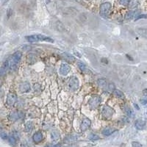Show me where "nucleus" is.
Wrapping results in <instances>:
<instances>
[{
    "label": "nucleus",
    "instance_id": "obj_15",
    "mask_svg": "<svg viewBox=\"0 0 147 147\" xmlns=\"http://www.w3.org/2000/svg\"><path fill=\"white\" fill-rule=\"evenodd\" d=\"M20 90L22 92H24V93H26V92H28L30 90V85L29 83L25 82L23 83L20 85Z\"/></svg>",
    "mask_w": 147,
    "mask_h": 147
},
{
    "label": "nucleus",
    "instance_id": "obj_30",
    "mask_svg": "<svg viewBox=\"0 0 147 147\" xmlns=\"http://www.w3.org/2000/svg\"><path fill=\"white\" fill-rule=\"evenodd\" d=\"M1 138L4 140H6L7 138V135L5 132H2L1 133Z\"/></svg>",
    "mask_w": 147,
    "mask_h": 147
},
{
    "label": "nucleus",
    "instance_id": "obj_14",
    "mask_svg": "<svg viewBox=\"0 0 147 147\" xmlns=\"http://www.w3.org/2000/svg\"><path fill=\"white\" fill-rule=\"evenodd\" d=\"M43 140V134L41 132H37L33 135V140L35 143H39Z\"/></svg>",
    "mask_w": 147,
    "mask_h": 147
},
{
    "label": "nucleus",
    "instance_id": "obj_11",
    "mask_svg": "<svg viewBox=\"0 0 147 147\" xmlns=\"http://www.w3.org/2000/svg\"><path fill=\"white\" fill-rule=\"evenodd\" d=\"M10 67V62L9 60H6L3 63V64L2 65V67H1V75H3L5 73H6V71L8 70V68Z\"/></svg>",
    "mask_w": 147,
    "mask_h": 147
},
{
    "label": "nucleus",
    "instance_id": "obj_17",
    "mask_svg": "<svg viewBox=\"0 0 147 147\" xmlns=\"http://www.w3.org/2000/svg\"><path fill=\"white\" fill-rule=\"evenodd\" d=\"M113 94H114L115 96H117L118 98H121V99L124 98V94L122 93L121 90H115L113 91Z\"/></svg>",
    "mask_w": 147,
    "mask_h": 147
},
{
    "label": "nucleus",
    "instance_id": "obj_7",
    "mask_svg": "<svg viewBox=\"0 0 147 147\" xmlns=\"http://www.w3.org/2000/svg\"><path fill=\"white\" fill-rule=\"evenodd\" d=\"M17 100V96L15 93H10L7 96V104L10 107H12L15 104Z\"/></svg>",
    "mask_w": 147,
    "mask_h": 147
},
{
    "label": "nucleus",
    "instance_id": "obj_13",
    "mask_svg": "<svg viewBox=\"0 0 147 147\" xmlns=\"http://www.w3.org/2000/svg\"><path fill=\"white\" fill-rule=\"evenodd\" d=\"M135 127L139 130H143V128L146 126V121L143 120H137L135 123Z\"/></svg>",
    "mask_w": 147,
    "mask_h": 147
},
{
    "label": "nucleus",
    "instance_id": "obj_28",
    "mask_svg": "<svg viewBox=\"0 0 147 147\" xmlns=\"http://www.w3.org/2000/svg\"><path fill=\"white\" fill-rule=\"evenodd\" d=\"M147 18V15H140L136 16L135 20L140 19V18Z\"/></svg>",
    "mask_w": 147,
    "mask_h": 147
},
{
    "label": "nucleus",
    "instance_id": "obj_5",
    "mask_svg": "<svg viewBox=\"0 0 147 147\" xmlns=\"http://www.w3.org/2000/svg\"><path fill=\"white\" fill-rule=\"evenodd\" d=\"M101 97L99 96L95 95L93 96L89 100V105L91 108H96L97 107L99 104L101 103Z\"/></svg>",
    "mask_w": 147,
    "mask_h": 147
},
{
    "label": "nucleus",
    "instance_id": "obj_29",
    "mask_svg": "<svg viewBox=\"0 0 147 147\" xmlns=\"http://www.w3.org/2000/svg\"><path fill=\"white\" fill-rule=\"evenodd\" d=\"M138 4V2H130V4H129V6H130V7H136V5Z\"/></svg>",
    "mask_w": 147,
    "mask_h": 147
},
{
    "label": "nucleus",
    "instance_id": "obj_25",
    "mask_svg": "<svg viewBox=\"0 0 147 147\" xmlns=\"http://www.w3.org/2000/svg\"><path fill=\"white\" fill-rule=\"evenodd\" d=\"M65 56L66 57V58L68 59V60H69L70 61L71 60V61H74V58L72 55H70V54H67V53H65Z\"/></svg>",
    "mask_w": 147,
    "mask_h": 147
},
{
    "label": "nucleus",
    "instance_id": "obj_34",
    "mask_svg": "<svg viewBox=\"0 0 147 147\" xmlns=\"http://www.w3.org/2000/svg\"><path fill=\"white\" fill-rule=\"evenodd\" d=\"M52 147H60V144H56V145L53 146Z\"/></svg>",
    "mask_w": 147,
    "mask_h": 147
},
{
    "label": "nucleus",
    "instance_id": "obj_8",
    "mask_svg": "<svg viewBox=\"0 0 147 147\" xmlns=\"http://www.w3.org/2000/svg\"><path fill=\"white\" fill-rule=\"evenodd\" d=\"M71 68L70 66L66 63H62L60 67V74L63 76H66L70 72Z\"/></svg>",
    "mask_w": 147,
    "mask_h": 147
},
{
    "label": "nucleus",
    "instance_id": "obj_26",
    "mask_svg": "<svg viewBox=\"0 0 147 147\" xmlns=\"http://www.w3.org/2000/svg\"><path fill=\"white\" fill-rule=\"evenodd\" d=\"M132 147H142V145L139 142H137V141H133L132 143Z\"/></svg>",
    "mask_w": 147,
    "mask_h": 147
},
{
    "label": "nucleus",
    "instance_id": "obj_16",
    "mask_svg": "<svg viewBox=\"0 0 147 147\" xmlns=\"http://www.w3.org/2000/svg\"><path fill=\"white\" fill-rule=\"evenodd\" d=\"M77 139V136L74 135H70L68 136H67L65 139V142L67 143H71L73 142H75V140Z\"/></svg>",
    "mask_w": 147,
    "mask_h": 147
},
{
    "label": "nucleus",
    "instance_id": "obj_12",
    "mask_svg": "<svg viewBox=\"0 0 147 147\" xmlns=\"http://www.w3.org/2000/svg\"><path fill=\"white\" fill-rule=\"evenodd\" d=\"M116 130L113 128H111V127H107L105 129H104L103 131H102V135H104V136H109L110 135H112L114 132H116Z\"/></svg>",
    "mask_w": 147,
    "mask_h": 147
},
{
    "label": "nucleus",
    "instance_id": "obj_36",
    "mask_svg": "<svg viewBox=\"0 0 147 147\" xmlns=\"http://www.w3.org/2000/svg\"><path fill=\"white\" fill-rule=\"evenodd\" d=\"M46 147H49V146H46Z\"/></svg>",
    "mask_w": 147,
    "mask_h": 147
},
{
    "label": "nucleus",
    "instance_id": "obj_23",
    "mask_svg": "<svg viewBox=\"0 0 147 147\" xmlns=\"http://www.w3.org/2000/svg\"><path fill=\"white\" fill-rule=\"evenodd\" d=\"M77 66H78V68L82 71H84L85 70V63H83L82 62H78L77 63Z\"/></svg>",
    "mask_w": 147,
    "mask_h": 147
},
{
    "label": "nucleus",
    "instance_id": "obj_21",
    "mask_svg": "<svg viewBox=\"0 0 147 147\" xmlns=\"http://www.w3.org/2000/svg\"><path fill=\"white\" fill-rule=\"evenodd\" d=\"M32 123L29 122V121H28V122L25 124V131L27 132H30V131L32 130Z\"/></svg>",
    "mask_w": 147,
    "mask_h": 147
},
{
    "label": "nucleus",
    "instance_id": "obj_3",
    "mask_svg": "<svg viewBox=\"0 0 147 147\" xmlns=\"http://www.w3.org/2000/svg\"><path fill=\"white\" fill-rule=\"evenodd\" d=\"M111 9V4L110 2H104L100 5V14L104 18H107Z\"/></svg>",
    "mask_w": 147,
    "mask_h": 147
},
{
    "label": "nucleus",
    "instance_id": "obj_10",
    "mask_svg": "<svg viewBox=\"0 0 147 147\" xmlns=\"http://www.w3.org/2000/svg\"><path fill=\"white\" fill-rule=\"evenodd\" d=\"M90 119L85 118L82 120V124L80 125V130L82 132H84V131H86L90 127Z\"/></svg>",
    "mask_w": 147,
    "mask_h": 147
},
{
    "label": "nucleus",
    "instance_id": "obj_18",
    "mask_svg": "<svg viewBox=\"0 0 147 147\" xmlns=\"http://www.w3.org/2000/svg\"><path fill=\"white\" fill-rule=\"evenodd\" d=\"M90 140H99L100 138H99V135H96V134H94V133H91V134H90V135H89V138H88Z\"/></svg>",
    "mask_w": 147,
    "mask_h": 147
},
{
    "label": "nucleus",
    "instance_id": "obj_2",
    "mask_svg": "<svg viewBox=\"0 0 147 147\" xmlns=\"http://www.w3.org/2000/svg\"><path fill=\"white\" fill-rule=\"evenodd\" d=\"M22 54L21 51H16L13 54V56L11 57L10 60H9L11 68L13 69V68H15L18 63L20 61V60L22 58Z\"/></svg>",
    "mask_w": 147,
    "mask_h": 147
},
{
    "label": "nucleus",
    "instance_id": "obj_4",
    "mask_svg": "<svg viewBox=\"0 0 147 147\" xmlns=\"http://www.w3.org/2000/svg\"><path fill=\"white\" fill-rule=\"evenodd\" d=\"M102 116H103L104 118H105L107 119H110V118H111L112 116H113L114 110L110 107H109L107 105H105V106H104L102 107Z\"/></svg>",
    "mask_w": 147,
    "mask_h": 147
},
{
    "label": "nucleus",
    "instance_id": "obj_33",
    "mask_svg": "<svg viewBox=\"0 0 147 147\" xmlns=\"http://www.w3.org/2000/svg\"><path fill=\"white\" fill-rule=\"evenodd\" d=\"M104 59H105V58H102V63H108L107 60V59L104 60Z\"/></svg>",
    "mask_w": 147,
    "mask_h": 147
},
{
    "label": "nucleus",
    "instance_id": "obj_27",
    "mask_svg": "<svg viewBox=\"0 0 147 147\" xmlns=\"http://www.w3.org/2000/svg\"><path fill=\"white\" fill-rule=\"evenodd\" d=\"M108 88H109L110 90H111V91L113 90V91H114V90H115V89H114V88H115V85H114V84H113V83H110V84H109V87H108Z\"/></svg>",
    "mask_w": 147,
    "mask_h": 147
},
{
    "label": "nucleus",
    "instance_id": "obj_9",
    "mask_svg": "<svg viewBox=\"0 0 147 147\" xmlns=\"http://www.w3.org/2000/svg\"><path fill=\"white\" fill-rule=\"evenodd\" d=\"M24 116L23 113L22 112H20V111H13L10 114V119L13 121H15L18 119H19L21 118H22Z\"/></svg>",
    "mask_w": 147,
    "mask_h": 147
},
{
    "label": "nucleus",
    "instance_id": "obj_35",
    "mask_svg": "<svg viewBox=\"0 0 147 147\" xmlns=\"http://www.w3.org/2000/svg\"><path fill=\"white\" fill-rule=\"evenodd\" d=\"M134 105H135V107L137 108V110H139V107H138V104H134Z\"/></svg>",
    "mask_w": 147,
    "mask_h": 147
},
{
    "label": "nucleus",
    "instance_id": "obj_24",
    "mask_svg": "<svg viewBox=\"0 0 147 147\" xmlns=\"http://www.w3.org/2000/svg\"><path fill=\"white\" fill-rule=\"evenodd\" d=\"M8 141H9V143L11 144V145H15V143H16V140H15V138L13 137V136H10L9 138H8Z\"/></svg>",
    "mask_w": 147,
    "mask_h": 147
},
{
    "label": "nucleus",
    "instance_id": "obj_19",
    "mask_svg": "<svg viewBox=\"0 0 147 147\" xmlns=\"http://www.w3.org/2000/svg\"><path fill=\"white\" fill-rule=\"evenodd\" d=\"M98 84L100 87L104 88L107 85V81L104 79H99V80H98Z\"/></svg>",
    "mask_w": 147,
    "mask_h": 147
},
{
    "label": "nucleus",
    "instance_id": "obj_32",
    "mask_svg": "<svg viewBox=\"0 0 147 147\" xmlns=\"http://www.w3.org/2000/svg\"><path fill=\"white\" fill-rule=\"evenodd\" d=\"M140 103H141L143 105H145V104H147V100H146V99H142V100H140Z\"/></svg>",
    "mask_w": 147,
    "mask_h": 147
},
{
    "label": "nucleus",
    "instance_id": "obj_31",
    "mask_svg": "<svg viewBox=\"0 0 147 147\" xmlns=\"http://www.w3.org/2000/svg\"><path fill=\"white\" fill-rule=\"evenodd\" d=\"M130 1H120L119 3L124 5H129V4H130Z\"/></svg>",
    "mask_w": 147,
    "mask_h": 147
},
{
    "label": "nucleus",
    "instance_id": "obj_1",
    "mask_svg": "<svg viewBox=\"0 0 147 147\" xmlns=\"http://www.w3.org/2000/svg\"><path fill=\"white\" fill-rule=\"evenodd\" d=\"M26 39L29 41V42H38V41H47V42H50V43H53L54 40H52L51 38H49V37H46L44 35H30V36H27L26 37Z\"/></svg>",
    "mask_w": 147,
    "mask_h": 147
},
{
    "label": "nucleus",
    "instance_id": "obj_6",
    "mask_svg": "<svg viewBox=\"0 0 147 147\" xmlns=\"http://www.w3.org/2000/svg\"><path fill=\"white\" fill-rule=\"evenodd\" d=\"M68 87L73 91L76 90L79 88V80H78L77 77H76L74 76L71 77V79L69 80V82H68Z\"/></svg>",
    "mask_w": 147,
    "mask_h": 147
},
{
    "label": "nucleus",
    "instance_id": "obj_20",
    "mask_svg": "<svg viewBox=\"0 0 147 147\" xmlns=\"http://www.w3.org/2000/svg\"><path fill=\"white\" fill-rule=\"evenodd\" d=\"M135 14H136V12H134V11L128 12L126 15V19H131L132 18H133L135 16Z\"/></svg>",
    "mask_w": 147,
    "mask_h": 147
},
{
    "label": "nucleus",
    "instance_id": "obj_22",
    "mask_svg": "<svg viewBox=\"0 0 147 147\" xmlns=\"http://www.w3.org/2000/svg\"><path fill=\"white\" fill-rule=\"evenodd\" d=\"M51 139H52V140H58V139L60 138V135H59V133L57 132H53L51 133Z\"/></svg>",
    "mask_w": 147,
    "mask_h": 147
}]
</instances>
